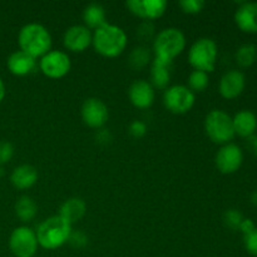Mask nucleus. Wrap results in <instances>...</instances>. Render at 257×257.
<instances>
[{
  "instance_id": "obj_20",
  "label": "nucleus",
  "mask_w": 257,
  "mask_h": 257,
  "mask_svg": "<svg viewBox=\"0 0 257 257\" xmlns=\"http://www.w3.org/2000/svg\"><path fill=\"white\" fill-rule=\"evenodd\" d=\"M85 211H87V205H85L84 201L79 197H72L68 198L60 206L59 216L64 218L67 222H69L70 225H73V223L78 222L84 217Z\"/></svg>"
},
{
  "instance_id": "obj_2",
  "label": "nucleus",
  "mask_w": 257,
  "mask_h": 257,
  "mask_svg": "<svg viewBox=\"0 0 257 257\" xmlns=\"http://www.w3.org/2000/svg\"><path fill=\"white\" fill-rule=\"evenodd\" d=\"M20 50L30 57H44L52 48V35L48 29L37 23H30L20 29L18 35Z\"/></svg>"
},
{
  "instance_id": "obj_28",
  "label": "nucleus",
  "mask_w": 257,
  "mask_h": 257,
  "mask_svg": "<svg viewBox=\"0 0 257 257\" xmlns=\"http://www.w3.org/2000/svg\"><path fill=\"white\" fill-rule=\"evenodd\" d=\"M180 7L182 12L187 14H198L205 8V2L203 0H181Z\"/></svg>"
},
{
  "instance_id": "obj_8",
  "label": "nucleus",
  "mask_w": 257,
  "mask_h": 257,
  "mask_svg": "<svg viewBox=\"0 0 257 257\" xmlns=\"http://www.w3.org/2000/svg\"><path fill=\"white\" fill-rule=\"evenodd\" d=\"M35 231L27 226L17 227L9 237V248L15 257H33L38 251Z\"/></svg>"
},
{
  "instance_id": "obj_21",
  "label": "nucleus",
  "mask_w": 257,
  "mask_h": 257,
  "mask_svg": "<svg viewBox=\"0 0 257 257\" xmlns=\"http://www.w3.org/2000/svg\"><path fill=\"white\" fill-rule=\"evenodd\" d=\"M83 20L88 29H98L107 23L105 22L104 8L98 3H92V4L87 5L83 12Z\"/></svg>"
},
{
  "instance_id": "obj_26",
  "label": "nucleus",
  "mask_w": 257,
  "mask_h": 257,
  "mask_svg": "<svg viewBox=\"0 0 257 257\" xmlns=\"http://www.w3.org/2000/svg\"><path fill=\"white\" fill-rule=\"evenodd\" d=\"M210 84V77L208 73L201 72V70H193L188 77V88L195 92H203Z\"/></svg>"
},
{
  "instance_id": "obj_38",
  "label": "nucleus",
  "mask_w": 257,
  "mask_h": 257,
  "mask_svg": "<svg viewBox=\"0 0 257 257\" xmlns=\"http://www.w3.org/2000/svg\"><path fill=\"white\" fill-rule=\"evenodd\" d=\"M250 200H251V203L257 207V190L253 191L252 195H251V197H250Z\"/></svg>"
},
{
  "instance_id": "obj_6",
  "label": "nucleus",
  "mask_w": 257,
  "mask_h": 257,
  "mask_svg": "<svg viewBox=\"0 0 257 257\" xmlns=\"http://www.w3.org/2000/svg\"><path fill=\"white\" fill-rule=\"evenodd\" d=\"M217 54V44L215 40L210 38H200L191 45L188 62L195 70L210 73L215 70Z\"/></svg>"
},
{
  "instance_id": "obj_11",
  "label": "nucleus",
  "mask_w": 257,
  "mask_h": 257,
  "mask_svg": "<svg viewBox=\"0 0 257 257\" xmlns=\"http://www.w3.org/2000/svg\"><path fill=\"white\" fill-rule=\"evenodd\" d=\"M82 119L88 127L99 130L107 123L109 112L104 103L98 98H88L82 105Z\"/></svg>"
},
{
  "instance_id": "obj_4",
  "label": "nucleus",
  "mask_w": 257,
  "mask_h": 257,
  "mask_svg": "<svg viewBox=\"0 0 257 257\" xmlns=\"http://www.w3.org/2000/svg\"><path fill=\"white\" fill-rule=\"evenodd\" d=\"M186 47V38L177 28H167L156 35L153 40L155 58L167 62H173L176 57L183 52Z\"/></svg>"
},
{
  "instance_id": "obj_3",
  "label": "nucleus",
  "mask_w": 257,
  "mask_h": 257,
  "mask_svg": "<svg viewBox=\"0 0 257 257\" xmlns=\"http://www.w3.org/2000/svg\"><path fill=\"white\" fill-rule=\"evenodd\" d=\"M70 232H72V225L59 215L44 220L35 231L38 243L45 250H55L62 247L65 242H68Z\"/></svg>"
},
{
  "instance_id": "obj_33",
  "label": "nucleus",
  "mask_w": 257,
  "mask_h": 257,
  "mask_svg": "<svg viewBox=\"0 0 257 257\" xmlns=\"http://www.w3.org/2000/svg\"><path fill=\"white\" fill-rule=\"evenodd\" d=\"M125 7H127V9L133 15H136L138 18H142V19H146L145 9H143V0H128L125 3Z\"/></svg>"
},
{
  "instance_id": "obj_35",
  "label": "nucleus",
  "mask_w": 257,
  "mask_h": 257,
  "mask_svg": "<svg viewBox=\"0 0 257 257\" xmlns=\"http://www.w3.org/2000/svg\"><path fill=\"white\" fill-rule=\"evenodd\" d=\"M255 223L252 222V220H250V218H243V221L241 222L240 225V228H238V231H241V232L243 233V236L247 235V233H250L251 231L255 230Z\"/></svg>"
},
{
  "instance_id": "obj_32",
  "label": "nucleus",
  "mask_w": 257,
  "mask_h": 257,
  "mask_svg": "<svg viewBox=\"0 0 257 257\" xmlns=\"http://www.w3.org/2000/svg\"><path fill=\"white\" fill-rule=\"evenodd\" d=\"M14 156V147L8 141H2L0 142V166L9 162Z\"/></svg>"
},
{
  "instance_id": "obj_14",
  "label": "nucleus",
  "mask_w": 257,
  "mask_h": 257,
  "mask_svg": "<svg viewBox=\"0 0 257 257\" xmlns=\"http://www.w3.org/2000/svg\"><path fill=\"white\" fill-rule=\"evenodd\" d=\"M246 85L245 74L240 70H230L220 80V94L225 99H235L243 92Z\"/></svg>"
},
{
  "instance_id": "obj_36",
  "label": "nucleus",
  "mask_w": 257,
  "mask_h": 257,
  "mask_svg": "<svg viewBox=\"0 0 257 257\" xmlns=\"http://www.w3.org/2000/svg\"><path fill=\"white\" fill-rule=\"evenodd\" d=\"M246 147L252 153L253 156H257V135H252L251 137L246 138Z\"/></svg>"
},
{
  "instance_id": "obj_37",
  "label": "nucleus",
  "mask_w": 257,
  "mask_h": 257,
  "mask_svg": "<svg viewBox=\"0 0 257 257\" xmlns=\"http://www.w3.org/2000/svg\"><path fill=\"white\" fill-rule=\"evenodd\" d=\"M4 97H5V84L4 82H3L2 78H0V103L3 102Z\"/></svg>"
},
{
  "instance_id": "obj_5",
  "label": "nucleus",
  "mask_w": 257,
  "mask_h": 257,
  "mask_svg": "<svg viewBox=\"0 0 257 257\" xmlns=\"http://www.w3.org/2000/svg\"><path fill=\"white\" fill-rule=\"evenodd\" d=\"M205 131L213 143L227 145L235 137L232 117L221 109H213L206 115Z\"/></svg>"
},
{
  "instance_id": "obj_25",
  "label": "nucleus",
  "mask_w": 257,
  "mask_h": 257,
  "mask_svg": "<svg viewBox=\"0 0 257 257\" xmlns=\"http://www.w3.org/2000/svg\"><path fill=\"white\" fill-rule=\"evenodd\" d=\"M143 9H145L146 20L158 19L167 10V2L166 0H143Z\"/></svg>"
},
{
  "instance_id": "obj_34",
  "label": "nucleus",
  "mask_w": 257,
  "mask_h": 257,
  "mask_svg": "<svg viewBox=\"0 0 257 257\" xmlns=\"http://www.w3.org/2000/svg\"><path fill=\"white\" fill-rule=\"evenodd\" d=\"M128 132H130V135L132 136L133 138H142L143 136L147 133V127H146L145 123L141 122V120H135V122L131 123L130 127H128Z\"/></svg>"
},
{
  "instance_id": "obj_13",
  "label": "nucleus",
  "mask_w": 257,
  "mask_h": 257,
  "mask_svg": "<svg viewBox=\"0 0 257 257\" xmlns=\"http://www.w3.org/2000/svg\"><path fill=\"white\" fill-rule=\"evenodd\" d=\"M128 97L136 108L147 109L155 102V88L147 80H136L131 84Z\"/></svg>"
},
{
  "instance_id": "obj_27",
  "label": "nucleus",
  "mask_w": 257,
  "mask_h": 257,
  "mask_svg": "<svg viewBox=\"0 0 257 257\" xmlns=\"http://www.w3.org/2000/svg\"><path fill=\"white\" fill-rule=\"evenodd\" d=\"M243 218L245 217L242 216V213L238 210H235V208L227 210L223 213V222H225V225L232 231H238Z\"/></svg>"
},
{
  "instance_id": "obj_10",
  "label": "nucleus",
  "mask_w": 257,
  "mask_h": 257,
  "mask_svg": "<svg viewBox=\"0 0 257 257\" xmlns=\"http://www.w3.org/2000/svg\"><path fill=\"white\" fill-rule=\"evenodd\" d=\"M243 162L242 150L235 143L223 145L216 155L215 163L217 170L223 175H231L240 170Z\"/></svg>"
},
{
  "instance_id": "obj_23",
  "label": "nucleus",
  "mask_w": 257,
  "mask_h": 257,
  "mask_svg": "<svg viewBox=\"0 0 257 257\" xmlns=\"http://www.w3.org/2000/svg\"><path fill=\"white\" fill-rule=\"evenodd\" d=\"M151 62V52L147 47H136L131 52L130 58H128V64L132 69L142 70L143 68L147 67Z\"/></svg>"
},
{
  "instance_id": "obj_1",
  "label": "nucleus",
  "mask_w": 257,
  "mask_h": 257,
  "mask_svg": "<svg viewBox=\"0 0 257 257\" xmlns=\"http://www.w3.org/2000/svg\"><path fill=\"white\" fill-rule=\"evenodd\" d=\"M92 44L98 54L105 58H115L127 47V35L122 28L113 24H103L93 33Z\"/></svg>"
},
{
  "instance_id": "obj_9",
  "label": "nucleus",
  "mask_w": 257,
  "mask_h": 257,
  "mask_svg": "<svg viewBox=\"0 0 257 257\" xmlns=\"http://www.w3.org/2000/svg\"><path fill=\"white\" fill-rule=\"evenodd\" d=\"M72 62L67 53L62 50H50L49 53L42 57L39 68L43 74L52 79H59L69 73Z\"/></svg>"
},
{
  "instance_id": "obj_18",
  "label": "nucleus",
  "mask_w": 257,
  "mask_h": 257,
  "mask_svg": "<svg viewBox=\"0 0 257 257\" xmlns=\"http://www.w3.org/2000/svg\"><path fill=\"white\" fill-rule=\"evenodd\" d=\"M38 181V171L32 165L18 166L10 176V182L17 190H28Z\"/></svg>"
},
{
  "instance_id": "obj_31",
  "label": "nucleus",
  "mask_w": 257,
  "mask_h": 257,
  "mask_svg": "<svg viewBox=\"0 0 257 257\" xmlns=\"http://www.w3.org/2000/svg\"><path fill=\"white\" fill-rule=\"evenodd\" d=\"M68 242L75 248H82L84 246H87L88 243V236L85 235L82 231H73L70 232L69 238H68Z\"/></svg>"
},
{
  "instance_id": "obj_15",
  "label": "nucleus",
  "mask_w": 257,
  "mask_h": 257,
  "mask_svg": "<svg viewBox=\"0 0 257 257\" xmlns=\"http://www.w3.org/2000/svg\"><path fill=\"white\" fill-rule=\"evenodd\" d=\"M235 22L242 32L257 34V3H240L235 13Z\"/></svg>"
},
{
  "instance_id": "obj_24",
  "label": "nucleus",
  "mask_w": 257,
  "mask_h": 257,
  "mask_svg": "<svg viewBox=\"0 0 257 257\" xmlns=\"http://www.w3.org/2000/svg\"><path fill=\"white\" fill-rule=\"evenodd\" d=\"M236 62L241 68H248L256 62L257 48L253 44H243L236 52Z\"/></svg>"
},
{
  "instance_id": "obj_29",
  "label": "nucleus",
  "mask_w": 257,
  "mask_h": 257,
  "mask_svg": "<svg viewBox=\"0 0 257 257\" xmlns=\"http://www.w3.org/2000/svg\"><path fill=\"white\" fill-rule=\"evenodd\" d=\"M153 34H155V27H153L151 20H146L143 22L140 27L137 28V35L141 40L147 42V40L152 39Z\"/></svg>"
},
{
  "instance_id": "obj_7",
  "label": "nucleus",
  "mask_w": 257,
  "mask_h": 257,
  "mask_svg": "<svg viewBox=\"0 0 257 257\" xmlns=\"http://www.w3.org/2000/svg\"><path fill=\"white\" fill-rule=\"evenodd\" d=\"M195 93L186 85H172L163 94V104L175 114H185L192 109L195 104Z\"/></svg>"
},
{
  "instance_id": "obj_30",
  "label": "nucleus",
  "mask_w": 257,
  "mask_h": 257,
  "mask_svg": "<svg viewBox=\"0 0 257 257\" xmlns=\"http://www.w3.org/2000/svg\"><path fill=\"white\" fill-rule=\"evenodd\" d=\"M243 245L250 255L257 257V228L243 236Z\"/></svg>"
},
{
  "instance_id": "obj_16",
  "label": "nucleus",
  "mask_w": 257,
  "mask_h": 257,
  "mask_svg": "<svg viewBox=\"0 0 257 257\" xmlns=\"http://www.w3.org/2000/svg\"><path fill=\"white\" fill-rule=\"evenodd\" d=\"M7 65L12 74L17 75V77H25L34 72L37 68V60L27 53L17 50L9 55Z\"/></svg>"
},
{
  "instance_id": "obj_17",
  "label": "nucleus",
  "mask_w": 257,
  "mask_h": 257,
  "mask_svg": "<svg viewBox=\"0 0 257 257\" xmlns=\"http://www.w3.org/2000/svg\"><path fill=\"white\" fill-rule=\"evenodd\" d=\"M173 62L157 59L155 58L151 67V80L152 87L157 89H167L171 82V72H172Z\"/></svg>"
},
{
  "instance_id": "obj_22",
  "label": "nucleus",
  "mask_w": 257,
  "mask_h": 257,
  "mask_svg": "<svg viewBox=\"0 0 257 257\" xmlns=\"http://www.w3.org/2000/svg\"><path fill=\"white\" fill-rule=\"evenodd\" d=\"M15 215L22 222H30L37 216L38 206L29 196H22L15 202Z\"/></svg>"
},
{
  "instance_id": "obj_19",
  "label": "nucleus",
  "mask_w": 257,
  "mask_h": 257,
  "mask_svg": "<svg viewBox=\"0 0 257 257\" xmlns=\"http://www.w3.org/2000/svg\"><path fill=\"white\" fill-rule=\"evenodd\" d=\"M235 135L242 138H248L255 135L257 130V117L251 110H241L232 118Z\"/></svg>"
},
{
  "instance_id": "obj_12",
  "label": "nucleus",
  "mask_w": 257,
  "mask_h": 257,
  "mask_svg": "<svg viewBox=\"0 0 257 257\" xmlns=\"http://www.w3.org/2000/svg\"><path fill=\"white\" fill-rule=\"evenodd\" d=\"M92 32L85 25H73L64 33L63 44L70 52L80 53L84 52L92 44Z\"/></svg>"
}]
</instances>
